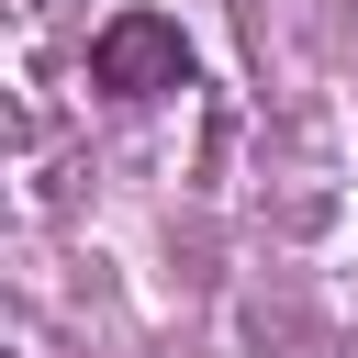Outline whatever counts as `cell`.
<instances>
[{
	"label": "cell",
	"instance_id": "obj_1",
	"mask_svg": "<svg viewBox=\"0 0 358 358\" xmlns=\"http://www.w3.org/2000/svg\"><path fill=\"white\" fill-rule=\"evenodd\" d=\"M90 78H101L112 101H157V90H190V45H179V22H157V11H123V22H101V45H90Z\"/></svg>",
	"mask_w": 358,
	"mask_h": 358
}]
</instances>
